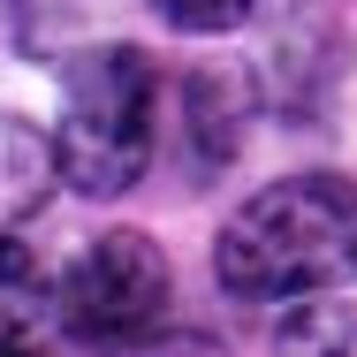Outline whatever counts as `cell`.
Instances as JSON below:
<instances>
[{
    "instance_id": "1",
    "label": "cell",
    "mask_w": 357,
    "mask_h": 357,
    "mask_svg": "<svg viewBox=\"0 0 357 357\" xmlns=\"http://www.w3.org/2000/svg\"><path fill=\"white\" fill-rule=\"evenodd\" d=\"M213 274L236 304H296L357 274V183L350 175H282L251 190L213 236Z\"/></svg>"
},
{
    "instance_id": "2",
    "label": "cell",
    "mask_w": 357,
    "mask_h": 357,
    "mask_svg": "<svg viewBox=\"0 0 357 357\" xmlns=\"http://www.w3.org/2000/svg\"><path fill=\"white\" fill-rule=\"evenodd\" d=\"M152 137H160V76L144 61V46H84L61 76V130H54V160L76 198H122L137 190L152 167Z\"/></svg>"
},
{
    "instance_id": "3",
    "label": "cell",
    "mask_w": 357,
    "mask_h": 357,
    "mask_svg": "<svg viewBox=\"0 0 357 357\" xmlns=\"http://www.w3.org/2000/svg\"><path fill=\"white\" fill-rule=\"evenodd\" d=\"M167 304V259L144 228H107L61 266V282L46 289V312L61 319V335L84 350L130 342L160 319Z\"/></svg>"
},
{
    "instance_id": "4",
    "label": "cell",
    "mask_w": 357,
    "mask_h": 357,
    "mask_svg": "<svg viewBox=\"0 0 357 357\" xmlns=\"http://www.w3.org/2000/svg\"><path fill=\"white\" fill-rule=\"evenodd\" d=\"M243 144V84L220 69H198L183 84V152H190V183H213Z\"/></svg>"
},
{
    "instance_id": "5",
    "label": "cell",
    "mask_w": 357,
    "mask_h": 357,
    "mask_svg": "<svg viewBox=\"0 0 357 357\" xmlns=\"http://www.w3.org/2000/svg\"><path fill=\"white\" fill-rule=\"evenodd\" d=\"M61 183V160H54V137L23 114H0V228L31 220Z\"/></svg>"
},
{
    "instance_id": "6",
    "label": "cell",
    "mask_w": 357,
    "mask_h": 357,
    "mask_svg": "<svg viewBox=\"0 0 357 357\" xmlns=\"http://www.w3.org/2000/svg\"><path fill=\"white\" fill-rule=\"evenodd\" d=\"M266 357H357V304L342 296H296Z\"/></svg>"
},
{
    "instance_id": "7",
    "label": "cell",
    "mask_w": 357,
    "mask_h": 357,
    "mask_svg": "<svg viewBox=\"0 0 357 357\" xmlns=\"http://www.w3.org/2000/svg\"><path fill=\"white\" fill-rule=\"evenodd\" d=\"M46 274H38V259L0 228V342H23L38 319H46Z\"/></svg>"
},
{
    "instance_id": "8",
    "label": "cell",
    "mask_w": 357,
    "mask_h": 357,
    "mask_svg": "<svg viewBox=\"0 0 357 357\" xmlns=\"http://www.w3.org/2000/svg\"><path fill=\"white\" fill-rule=\"evenodd\" d=\"M152 8H160L175 31H206V38H213V31H236L259 0H152Z\"/></svg>"
},
{
    "instance_id": "9",
    "label": "cell",
    "mask_w": 357,
    "mask_h": 357,
    "mask_svg": "<svg viewBox=\"0 0 357 357\" xmlns=\"http://www.w3.org/2000/svg\"><path fill=\"white\" fill-rule=\"evenodd\" d=\"M107 357H228L213 335H130V342H107Z\"/></svg>"
},
{
    "instance_id": "10",
    "label": "cell",
    "mask_w": 357,
    "mask_h": 357,
    "mask_svg": "<svg viewBox=\"0 0 357 357\" xmlns=\"http://www.w3.org/2000/svg\"><path fill=\"white\" fill-rule=\"evenodd\" d=\"M0 357H46V350H31V342H0Z\"/></svg>"
}]
</instances>
